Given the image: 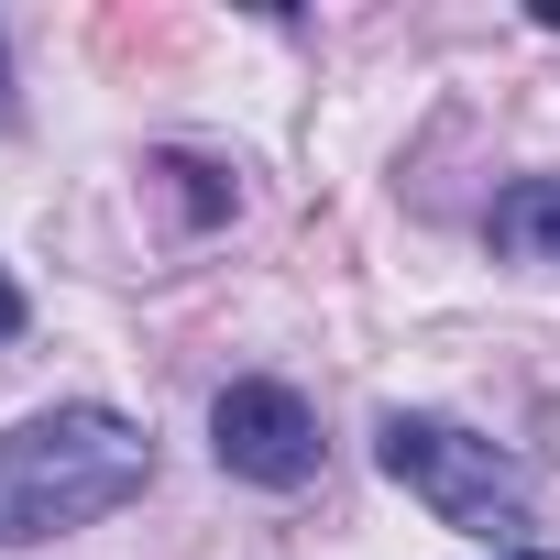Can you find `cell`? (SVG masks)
Instances as JSON below:
<instances>
[{"instance_id":"cell-1","label":"cell","mask_w":560,"mask_h":560,"mask_svg":"<svg viewBox=\"0 0 560 560\" xmlns=\"http://www.w3.org/2000/svg\"><path fill=\"white\" fill-rule=\"evenodd\" d=\"M154 483V440L121 407H34L12 440H0V549L23 538H67L110 505H132Z\"/></svg>"},{"instance_id":"cell-2","label":"cell","mask_w":560,"mask_h":560,"mask_svg":"<svg viewBox=\"0 0 560 560\" xmlns=\"http://www.w3.org/2000/svg\"><path fill=\"white\" fill-rule=\"evenodd\" d=\"M374 451H385V472H396L440 527H462V538H516V527H527V472H516L494 440H472V429H451V418L396 407Z\"/></svg>"},{"instance_id":"cell-3","label":"cell","mask_w":560,"mask_h":560,"mask_svg":"<svg viewBox=\"0 0 560 560\" xmlns=\"http://www.w3.org/2000/svg\"><path fill=\"white\" fill-rule=\"evenodd\" d=\"M209 451H220V472H242V483H264V494H298L308 472H319V418H308V396L298 385H220V407H209Z\"/></svg>"},{"instance_id":"cell-4","label":"cell","mask_w":560,"mask_h":560,"mask_svg":"<svg viewBox=\"0 0 560 560\" xmlns=\"http://www.w3.org/2000/svg\"><path fill=\"white\" fill-rule=\"evenodd\" d=\"M494 253L505 264H560V176H516L494 209H483Z\"/></svg>"},{"instance_id":"cell-5","label":"cell","mask_w":560,"mask_h":560,"mask_svg":"<svg viewBox=\"0 0 560 560\" xmlns=\"http://www.w3.org/2000/svg\"><path fill=\"white\" fill-rule=\"evenodd\" d=\"M23 319H34V308H23V287L0 275V341H23Z\"/></svg>"},{"instance_id":"cell-6","label":"cell","mask_w":560,"mask_h":560,"mask_svg":"<svg viewBox=\"0 0 560 560\" xmlns=\"http://www.w3.org/2000/svg\"><path fill=\"white\" fill-rule=\"evenodd\" d=\"M0 121H12V67H0Z\"/></svg>"},{"instance_id":"cell-7","label":"cell","mask_w":560,"mask_h":560,"mask_svg":"<svg viewBox=\"0 0 560 560\" xmlns=\"http://www.w3.org/2000/svg\"><path fill=\"white\" fill-rule=\"evenodd\" d=\"M505 560H560V549H505Z\"/></svg>"}]
</instances>
